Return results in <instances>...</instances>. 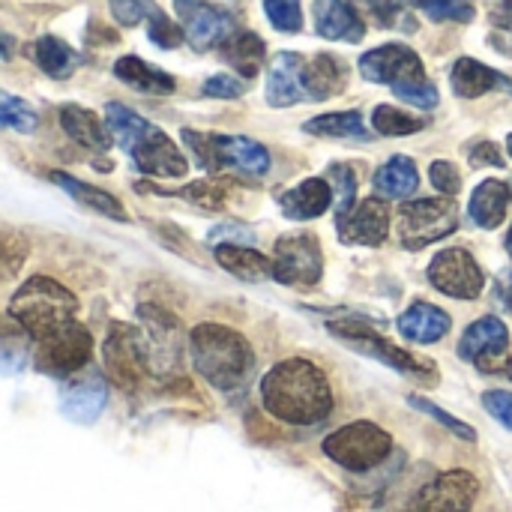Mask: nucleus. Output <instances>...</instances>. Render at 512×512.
Listing matches in <instances>:
<instances>
[{"label":"nucleus","mask_w":512,"mask_h":512,"mask_svg":"<svg viewBox=\"0 0 512 512\" xmlns=\"http://www.w3.org/2000/svg\"><path fill=\"white\" fill-rule=\"evenodd\" d=\"M264 408L291 426H315L333 408V393L318 366L309 360H285L261 381Z\"/></svg>","instance_id":"nucleus-1"},{"label":"nucleus","mask_w":512,"mask_h":512,"mask_svg":"<svg viewBox=\"0 0 512 512\" xmlns=\"http://www.w3.org/2000/svg\"><path fill=\"white\" fill-rule=\"evenodd\" d=\"M105 123H108L114 141L132 156L138 171L153 174V177H183L186 174L189 162L177 150V144L162 129H156L153 123H147L144 117L129 111L126 105L108 102Z\"/></svg>","instance_id":"nucleus-2"},{"label":"nucleus","mask_w":512,"mask_h":512,"mask_svg":"<svg viewBox=\"0 0 512 512\" xmlns=\"http://www.w3.org/2000/svg\"><path fill=\"white\" fill-rule=\"evenodd\" d=\"M189 348L195 369L219 390H237L255 366L249 342L222 324L195 327L189 336Z\"/></svg>","instance_id":"nucleus-3"},{"label":"nucleus","mask_w":512,"mask_h":512,"mask_svg":"<svg viewBox=\"0 0 512 512\" xmlns=\"http://www.w3.org/2000/svg\"><path fill=\"white\" fill-rule=\"evenodd\" d=\"M360 75L372 84H387L393 93L417 108H435L438 105V87L426 78L423 60L408 45L390 42L381 48H372L360 57Z\"/></svg>","instance_id":"nucleus-4"},{"label":"nucleus","mask_w":512,"mask_h":512,"mask_svg":"<svg viewBox=\"0 0 512 512\" xmlns=\"http://www.w3.org/2000/svg\"><path fill=\"white\" fill-rule=\"evenodd\" d=\"M75 309H78V300L72 297V291H66L60 282L45 279V276L27 279L9 300V315L33 339H45L63 330L66 324H72Z\"/></svg>","instance_id":"nucleus-5"},{"label":"nucleus","mask_w":512,"mask_h":512,"mask_svg":"<svg viewBox=\"0 0 512 512\" xmlns=\"http://www.w3.org/2000/svg\"><path fill=\"white\" fill-rule=\"evenodd\" d=\"M183 141L192 147L195 159L207 171H222L231 168L246 177H264L270 171V153L243 135H204L183 129Z\"/></svg>","instance_id":"nucleus-6"},{"label":"nucleus","mask_w":512,"mask_h":512,"mask_svg":"<svg viewBox=\"0 0 512 512\" xmlns=\"http://www.w3.org/2000/svg\"><path fill=\"white\" fill-rule=\"evenodd\" d=\"M390 450H393V438L381 426L366 423V420L351 423L324 441L327 459H333L336 465H342L345 471H354V474L378 468L390 456Z\"/></svg>","instance_id":"nucleus-7"},{"label":"nucleus","mask_w":512,"mask_h":512,"mask_svg":"<svg viewBox=\"0 0 512 512\" xmlns=\"http://www.w3.org/2000/svg\"><path fill=\"white\" fill-rule=\"evenodd\" d=\"M327 327H330L333 336H339V339H342L345 345H351L354 351L369 354V357H375L378 363H387V366H393V369L402 372V375H411V378H435V366H429L426 360H420V357H414V354H408V351L390 345L384 336H378L372 327H366V324L357 321V318L330 321Z\"/></svg>","instance_id":"nucleus-8"},{"label":"nucleus","mask_w":512,"mask_h":512,"mask_svg":"<svg viewBox=\"0 0 512 512\" xmlns=\"http://www.w3.org/2000/svg\"><path fill=\"white\" fill-rule=\"evenodd\" d=\"M459 225V210L450 198L411 201L399 213V234L405 249H423L441 237H450Z\"/></svg>","instance_id":"nucleus-9"},{"label":"nucleus","mask_w":512,"mask_h":512,"mask_svg":"<svg viewBox=\"0 0 512 512\" xmlns=\"http://www.w3.org/2000/svg\"><path fill=\"white\" fill-rule=\"evenodd\" d=\"M324 258L312 234H291L276 243L273 279L288 288H312L321 282Z\"/></svg>","instance_id":"nucleus-10"},{"label":"nucleus","mask_w":512,"mask_h":512,"mask_svg":"<svg viewBox=\"0 0 512 512\" xmlns=\"http://www.w3.org/2000/svg\"><path fill=\"white\" fill-rule=\"evenodd\" d=\"M90 351H93V339L90 333L81 327V324H66L63 330L39 339V348H36V369L45 372V375H54V378H66L78 369L87 366L90 360Z\"/></svg>","instance_id":"nucleus-11"},{"label":"nucleus","mask_w":512,"mask_h":512,"mask_svg":"<svg viewBox=\"0 0 512 512\" xmlns=\"http://www.w3.org/2000/svg\"><path fill=\"white\" fill-rule=\"evenodd\" d=\"M429 282L456 300H477L483 294L486 276L477 264V258L465 249H444L429 264Z\"/></svg>","instance_id":"nucleus-12"},{"label":"nucleus","mask_w":512,"mask_h":512,"mask_svg":"<svg viewBox=\"0 0 512 512\" xmlns=\"http://www.w3.org/2000/svg\"><path fill=\"white\" fill-rule=\"evenodd\" d=\"M174 9L180 15L183 33L192 42V48L198 51H210V48H222L237 30H234V18L204 0H174Z\"/></svg>","instance_id":"nucleus-13"},{"label":"nucleus","mask_w":512,"mask_h":512,"mask_svg":"<svg viewBox=\"0 0 512 512\" xmlns=\"http://www.w3.org/2000/svg\"><path fill=\"white\" fill-rule=\"evenodd\" d=\"M480 495V483L468 471H447L432 480L402 512H468Z\"/></svg>","instance_id":"nucleus-14"},{"label":"nucleus","mask_w":512,"mask_h":512,"mask_svg":"<svg viewBox=\"0 0 512 512\" xmlns=\"http://www.w3.org/2000/svg\"><path fill=\"white\" fill-rule=\"evenodd\" d=\"M147 345H144V336L126 324H114L111 327V336L105 342V363H108V372L123 381L126 387H132L144 372H147Z\"/></svg>","instance_id":"nucleus-15"},{"label":"nucleus","mask_w":512,"mask_h":512,"mask_svg":"<svg viewBox=\"0 0 512 512\" xmlns=\"http://www.w3.org/2000/svg\"><path fill=\"white\" fill-rule=\"evenodd\" d=\"M387 228H390V210L381 198H366L360 207H354L348 216L336 222L342 243H360V246L384 243Z\"/></svg>","instance_id":"nucleus-16"},{"label":"nucleus","mask_w":512,"mask_h":512,"mask_svg":"<svg viewBox=\"0 0 512 512\" xmlns=\"http://www.w3.org/2000/svg\"><path fill=\"white\" fill-rule=\"evenodd\" d=\"M507 345H510L507 324L501 318H480L465 330L459 342V357L489 369V360H501L507 354Z\"/></svg>","instance_id":"nucleus-17"},{"label":"nucleus","mask_w":512,"mask_h":512,"mask_svg":"<svg viewBox=\"0 0 512 512\" xmlns=\"http://www.w3.org/2000/svg\"><path fill=\"white\" fill-rule=\"evenodd\" d=\"M303 54L294 51H282L273 57L270 63V75H267V102L273 108H285V105H297L306 99L303 90Z\"/></svg>","instance_id":"nucleus-18"},{"label":"nucleus","mask_w":512,"mask_h":512,"mask_svg":"<svg viewBox=\"0 0 512 512\" xmlns=\"http://www.w3.org/2000/svg\"><path fill=\"white\" fill-rule=\"evenodd\" d=\"M312 15H315V30L324 39L360 42L366 36V24L360 12L348 0H315Z\"/></svg>","instance_id":"nucleus-19"},{"label":"nucleus","mask_w":512,"mask_h":512,"mask_svg":"<svg viewBox=\"0 0 512 512\" xmlns=\"http://www.w3.org/2000/svg\"><path fill=\"white\" fill-rule=\"evenodd\" d=\"M450 84H453V93L462 99H477V96H486L492 90L512 93V78H507L504 72H495L492 66H486L474 57L456 60V66L450 72Z\"/></svg>","instance_id":"nucleus-20"},{"label":"nucleus","mask_w":512,"mask_h":512,"mask_svg":"<svg viewBox=\"0 0 512 512\" xmlns=\"http://www.w3.org/2000/svg\"><path fill=\"white\" fill-rule=\"evenodd\" d=\"M108 402V390L99 378H87V381H72L63 387L60 393V411L66 420L78 423V426H90L99 420L102 408Z\"/></svg>","instance_id":"nucleus-21"},{"label":"nucleus","mask_w":512,"mask_h":512,"mask_svg":"<svg viewBox=\"0 0 512 512\" xmlns=\"http://www.w3.org/2000/svg\"><path fill=\"white\" fill-rule=\"evenodd\" d=\"M345 81H348L345 63L336 60L333 54H315V57L303 60V90H306V99H315V102L330 99V96L345 90Z\"/></svg>","instance_id":"nucleus-22"},{"label":"nucleus","mask_w":512,"mask_h":512,"mask_svg":"<svg viewBox=\"0 0 512 512\" xmlns=\"http://www.w3.org/2000/svg\"><path fill=\"white\" fill-rule=\"evenodd\" d=\"M60 126L66 129V135L87 147V150H96V153H105L111 147V129L108 123H102L93 111L81 108V105H63L60 108Z\"/></svg>","instance_id":"nucleus-23"},{"label":"nucleus","mask_w":512,"mask_h":512,"mask_svg":"<svg viewBox=\"0 0 512 512\" xmlns=\"http://www.w3.org/2000/svg\"><path fill=\"white\" fill-rule=\"evenodd\" d=\"M330 201H333V189L327 186V180L321 177H312L306 183H300L297 189H288L279 195V207L288 219H315L321 213L330 210Z\"/></svg>","instance_id":"nucleus-24"},{"label":"nucleus","mask_w":512,"mask_h":512,"mask_svg":"<svg viewBox=\"0 0 512 512\" xmlns=\"http://www.w3.org/2000/svg\"><path fill=\"white\" fill-rule=\"evenodd\" d=\"M399 330L408 342L417 345H432L438 339H444L450 333V315L438 306L429 303H414L402 318H399Z\"/></svg>","instance_id":"nucleus-25"},{"label":"nucleus","mask_w":512,"mask_h":512,"mask_svg":"<svg viewBox=\"0 0 512 512\" xmlns=\"http://www.w3.org/2000/svg\"><path fill=\"white\" fill-rule=\"evenodd\" d=\"M114 75H117L120 81H126L132 90L150 93V96H168V93H174V87H177V81H174L168 72H162V69L144 63V60L135 57V54L120 57V60L114 63Z\"/></svg>","instance_id":"nucleus-26"},{"label":"nucleus","mask_w":512,"mask_h":512,"mask_svg":"<svg viewBox=\"0 0 512 512\" xmlns=\"http://www.w3.org/2000/svg\"><path fill=\"white\" fill-rule=\"evenodd\" d=\"M510 198L512 192L507 183H501V180H483L474 189V195H471V219H474V225H480L486 231L498 228L504 222V216H507Z\"/></svg>","instance_id":"nucleus-27"},{"label":"nucleus","mask_w":512,"mask_h":512,"mask_svg":"<svg viewBox=\"0 0 512 512\" xmlns=\"http://www.w3.org/2000/svg\"><path fill=\"white\" fill-rule=\"evenodd\" d=\"M216 261L237 279L243 282H264L273 276V261H267L261 252L234 246V243H219L216 246Z\"/></svg>","instance_id":"nucleus-28"},{"label":"nucleus","mask_w":512,"mask_h":512,"mask_svg":"<svg viewBox=\"0 0 512 512\" xmlns=\"http://www.w3.org/2000/svg\"><path fill=\"white\" fill-rule=\"evenodd\" d=\"M222 57L246 78H255L264 66V54H267V45L261 42V36L249 33V30H237L222 48Z\"/></svg>","instance_id":"nucleus-29"},{"label":"nucleus","mask_w":512,"mask_h":512,"mask_svg":"<svg viewBox=\"0 0 512 512\" xmlns=\"http://www.w3.org/2000/svg\"><path fill=\"white\" fill-rule=\"evenodd\" d=\"M375 192L384 198H405L417 189L420 177H417V165L408 156H393L387 165H381L375 171Z\"/></svg>","instance_id":"nucleus-30"},{"label":"nucleus","mask_w":512,"mask_h":512,"mask_svg":"<svg viewBox=\"0 0 512 512\" xmlns=\"http://www.w3.org/2000/svg\"><path fill=\"white\" fill-rule=\"evenodd\" d=\"M33 60H36L39 69H42L45 75H51V78H69V75L78 69V63H81V57H78L63 39H57V36H42V39H36V45H33Z\"/></svg>","instance_id":"nucleus-31"},{"label":"nucleus","mask_w":512,"mask_h":512,"mask_svg":"<svg viewBox=\"0 0 512 512\" xmlns=\"http://www.w3.org/2000/svg\"><path fill=\"white\" fill-rule=\"evenodd\" d=\"M51 180L57 183V186H63L78 204H84L87 210H96V213H102V216H108V219H123V204L114 198V195H108V192H102V189H96V186H87V183H81V180H75V177H69V174H51Z\"/></svg>","instance_id":"nucleus-32"},{"label":"nucleus","mask_w":512,"mask_h":512,"mask_svg":"<svg viewBox=\"0 0 512 512\" xmlns=\"http://www.w3.org/2000/svg\"><path fill=\"white\" fill-rule=\"evenodd\" d=\"M309 135H324V138H369L363 126L360 111H336V114H321L303 126Z\"/></svg>","instance_id":"nucleus-33"},{"label":"nucleus","mask_w":512,"mask_h":512,"mask_svg":"<svg viewBox=\"0 0 512 512\" xmlns=\"http://www.w3.org/2000/svg\"><path fill=\"white\" fill-rule=\"evenodd\" d=\"M372 126L381 132V135H414L420 132L426 123L420 117H411L408 111L396 108V105H378L375 114H372Z\"/></svg>","instance_id":"nucleus-34"},{"label":"nucleus","mask_w":512,"mask_h":512,"mask_svg":"<svg viewBox=\"0 0 512 512\" xmlns=\"http://www.w3.org/2000/svg\"><path fill=\"white\" fill-rule=\"evenodd\" d=\"M432 21H459L468 24L474 18V0H414Z\"/></svg>","instance_id":"nucleus-35"},{"label":"nucleus","mask_w":512,"mask_h":512,"mask_svg":"<svg viewBox=\"0 0 512 512\" xmlns=\"http://www.w3.org/2000/svg\"><path fill=\"white\" fill-rule=\"evenodd\" d=\"M264 12H267L270 24L282 33H297L303 27L300 0H264Z\"/></svg>","instance_id":"nucleus-36"},{"label":"nucleus","mask_w":512,"mask_h":512,"mask_svg":"<svg viewBox=\"0 0 512 512\" xmlns=\"http://www.w3.org/2000/svg\"><path fill=\"white\" fill-rule=\"evenodd\" d=\"M0 120L6 129H15V132H33L36 129V114L33 108H27L21 99H15L12 93H3L0 96Z\"/></svg>","instance_id":"nucleus-37"},{"label":"nucleus","mask_w":512,"mask_h":512,"mask_svg":"<svg viewBox=\"0 0 512 512\" xmlns=\"http://www.w3.org/2000/svg\"><path fill=\"white\" fill-rule=\"evenodd\" d=\"M330 180H333V189H336V216H348L351 207H354V198H357V177L348 165H333L330 168Z\"/></svg>","instance_id":"nucleus-38"},{"label":"nucleus","mask_w":512,"mask_h":512,"mask_svg":"<svg viewBox=\"0 0 512 512\" xmlns=\"http://www.w3.org/2000/svg\"><path fill=\"white\" fill-rule=\"evenodd\" d=\"M111 3V12L114 18L123 24V27H135L141 24L144 18H156L159 15V6L153 0H108Z\"/></svg>","instance_id":"nucleus-39"},{"label":"nucleus","mask_w":512,"mask_h":512,"mask_svg":"<svg viewBox=\"0 0 512 512\" xmlns=\"http://www.w3.org/2000/svg\"><path fill=\"white\" fill-rule=\"evenodd\" d=\"M408 405L411 408H417V411H423V414H429V417H435L441 426H447L450 432H456L459 438H465V441H474L477 435H474V429L468 426V423H462V420H456V417H450L447 411H441L438 405H432L429 399H420V396H408Z\"/></svg>","instance_id":"nucleus-40"},{"label":"nucleus","mask_w":512,"mask_h":512,"mask_svg":"<svg viewBox=\"0 0 512 512\" xmlns=\"http://www.w3.org/2000/svg\"><path fill=\"white\" fill-rule=\"evenodd\" d=\"M180 198H186L189 204H195V207H201V210H219L222 201H225V192H222L219 186L201 180V183H192V186L180 189Z\"/></svg>","instance_id":"nucleus-41"},{"label":"nucleus","mask_w":512,"mask_h":512,"mask_svg":"<svg viewBox=\"0 0 512 512\" xmlns=\"http://www.w3.org/2000/svg\"><path fill=\"white\" fill-rule=\"evenodd\" d=\"M150 39L159 48H177L186 39V33H183V27H177L174 21H168L165 12H159L156 18H150Z\"/></svg>","instance_id":"nucleus-42"},{"label":"nucleus","mask_w":512,"mask_h":512,"mask_svg":"<svg viewBox=\"0 0 512 512\" xmlns=\"http://www.w3.org/2000/svg\"><path fill=\"white\" fill-rule=\"evenodd\" d=\"M360 6L369 9V15L381 27H396V21L405 15V0H357Z\"/></svg>","instance_id":"nucleus-43"},{"label":"nucleus","mask_w":512,"mask_h":512,"mask_svg":"<svg viewBox=\"0 0 512 512\" xmlns=\"http://www.w3.org/2000/svg\"><path fill=\"white\" fill-rule=\"evenodd\" d=\"M429 180H432V186H435L438 192H444L447 198H453V195L462 189V177H459L456 165H450V162H432Z\"/></svg>","instance_id":"nucleus-44"},{"label":"nucleus","mask_w":512,"mask_h":512,"mask_svg":"<svg viewBox=\"0 0 512 512\" xmlns=\"http://www.w3.org/2000/svg\"><path fill=\"white\" fill-rule=\"evenodd\" d=\"M243 90H246V84L231 75H213L204 81V96H216V99H237Z\"/></svg>","instance_id":"nucleus-45"},{"label":"nucleus","mask_w":512,"mask_h":512,"mask_svg":"<svg viewBox=\"0 0 512 512\" xmlns=\"http://www.w3.org/2000/svg\"><path fill=\"white\" fill-rule=\"evenodd\" d=\"M483 408H486L498 423H504L507 429H512V393L489 390V393L483 396Z\"/></svg>","instance_id":"nucleus-46"},{"label":"nucleus","mask_w":512,"mask_h":512,"mask_svg":"<svg viewBox=\"0 0 512 512\" xmlns=\"http://www.w3.org/2000/svg\"><path fill=\"white\" fill-rule=\"evenodd\" d=\"M471 165H477V168H486V165H492V168H504V153H501V147H498V144L483 141V144H477V147L471 150Z\"/></svg>","instance_id":"nucleus-47"},{"label":"nucleus","mask_w":512,"mask_h":512,"mask_svg":"<svg viewBox=\"0 0 512 512\" xmlns=\"http://www.w3.org/2000/svg\"><path fill=\"white\" fill-rule=\"evenodd\" d=\"M492 24L504 33H512V0H504L492 9Z\"/></svg>","instance_id":"nucleus-48"},{"label":"nucleus","mask_w":512,"mask_h":512,"mask_svg":"<svg viewBox=\"0 0 512 512\" xmlns=\"http://www.w3.org/2000/svg\"><path fill=\"white\" fill-rule=\"evenodd\" d=\"M9 54H12V39H9V36H3V57L9 60Z\"/></svg>","instance_id":"nucleus-49"},{"label":"nucleus","mask_w":512,"mask_h":512,"mask_svg":"<svg viewBox=\"0 0 512 512\" xmlns=\"http://www.w3.org/2000/svg\"><path fill=\"white\" fill-rule=\"evenodd\" d=\"M507 252H510V258H512V228H510V234H507Z\"/></svg>","instance_id":"nucleus-50"},{"label":"nucleus","mask_w":512,"mask_h":512,"mask_svg":"<svg viewBox=\"0 0 512 512\" xmlns=\"http://www.w3.org/2000/svg\"><path fill=\"white\" fill-rule=\"evenodd\" d=\"M507 150H510V156H512V135L507 138Z\"/></svg>","instance_id":"nucleus-51"},{"label":"nucleus","mask_w":512,"mask_h":512,"mask_svg":"<svg viewBox=\"0 0 512 512\" xmlns=\"http://www.w3.org/2000/svg\"><path fill=\"white\" fill-rule=\"evenodd\" d=\"M510 189H512V183H510Z\"/></svg>","instance_id":"nucleus-52"}]
</instances>
